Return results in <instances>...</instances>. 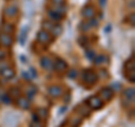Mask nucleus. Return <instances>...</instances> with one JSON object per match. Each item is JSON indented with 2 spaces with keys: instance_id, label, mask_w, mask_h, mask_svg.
Listing matches in <instances>:
<instances>
[{
  "instance_id": "obj_8",
  "label": "nucleus",
  "mask_w": 135,
  "mask_h": 127,
  "mask_svg": "<svg viewBox=\"0 0 135 127\" xmlns=\"http://www.w3.org/2000/svg\"><path fill=\"white\" fill-rule=\"evenodd\" d=\"M134 99H135V90L134 88H128L126 89V90H124L123 92V100L127 101L128 104L131 102H134Z\"/></svg>"
},
{
  "instance_id": "obj_32",
  "label": "nucleus",
  "mask_w": 135,
  "mask_h": 127,
  "mask_svg": "<svg viewBox=\"0 0 135 127\" xmlns=\"http://www.w3.org/2000/svg\"><path fill=\"white\" fill-rule=\"evenodd\" d=\"M29 127H44V125H43V123H42V120H36V121L32 120Z\"/></svg>"
},
{
  "instance_id": "obj_16",
  "label": "nucleus",
  "mask_w": 135,
  "mask_h": 127,
  "mask_svg": "<svg viewBox=\"0 0 135 127\" xmlns=\"http://www.w3.org/2000/svg\"><path fill=\"white\" fill-rule=\"evenodd\" d=\"M0 74H1L5 79L9 80V79H12V78L15 77V71H14V69H11L10 66H7L1 72H0Z\"/></svg>"
},
{
  "instance_id": "obj_31",
  "label": "nucleus",
  "mask_w": 135,
  "mask_h": 127,
  "mask_svg": "<svg viewBox=\"0 0 135 127\" xmlns=\"http://www.w3.org/2000/svg\"><path fill=\"white\" fill-rule=\"evenodd\" d=\"M68 77H69L70 79H75L78 77V71L77 70H70L69 72H68Z\"/></svg>"
},
{
  "instance_id": "obj_9",
  "label": "nucleus",
  "mask_w": 135,
  "mask_h": 127,
  "mask_svg": "<svg viewBox=\"0 0 135 127\" xmlns=\"http://www.w3.org/2000/svg\"><path fill=\"white\" fill-rule=\"evenodd\" d=\"M40 63H41V66L43 67V69H45V70H47V71L54 70V63H53L52 60H51L50 57H47V56L41 57Z\"/></svg>"
},
{
  "instance_id": "obj_33",
  "label": "nucleus",
  "mask_w": 135,
  "mask_h": 127,
  "mask_svg": "<svg viewBox=\"0 0 135 127\" xmlns=\"http://www.w3.org/2000/svg\"><path fill=\"white\" fill-rule=\"evenodd\" d=\"M128 22H129V24H131V26H132V27H134L135 26V15H134V12H132V14H131L129 16H128Z\"/></svg>"
},
{
  "instance_id": "obj_12",
  "label": "nucleus",
  "mask_w": 135,
  "mask_h": 127,
  "mask_svg": "<svg viewBox=\"0 0 135 127\" xmlns=\"http://www.w3.org/2000/svg\"><path fill=\"white\" fill-rule=\"evenodd\" d=\"M47 17H49V20H51V22H53V23H59V22H61V20L63 19V16H61L60 14H57V12H55L54 10H52L50 8V9L47 10Z\"/></svg>"
},
{
  "instance_id": "obj_14",
  "label": "nucleus",
  "mask_w": 135,
  "mask_h": 127,
  "mask_svg": "<svg viewBox=\"0 0 135 127\" xmlns=\"http://www.w3.org/2000/svg\"><path fill=\"white\" fill-rule=\"evenodd\" d=\"M15 32V25H12L10 23H2L0 25V33H5V34H11Z\"/></svg>"
},
{
  "instance_id": "obj_17",
  "label": "nucleus",
  "mask_w": 135,
  "mask_h": 127,
  "mask_svg": "<svg viewBox=\"0 0 135 127\" xmlns=\"http://www.w3.org/2000/svg\"><path fill=\"white\" fill-rule=\"evenodd\" d=\"M62 32H63L62 26H61V25H59V23H55V25L53 26V28L51 29L50 34H51V36H52V37H54V38H56V37H59V36L61 35Z\"/></svg>"
},
{
  "instance_id": "obj_3",
  "label": "nucleus",
  "mask_w": 135,
  "mask_h": 127,
  "mask_svg": "<svg viewBox=\"0 0 135 127\" xmlns=\"http://www.w3.org/2000/svg\"><path fill=\"white\" fill-rule=\"evenodd\" d=\"M36 40L40 44H44V45H49L52 43V36H51V34L49 32L44 31V29H41V31L37 33Z\"/></svg>"
},
{
  "instance_id": "obj_22",
  "label": "nucleus",
  "mask_w": 135,
  "mask_h": 127,
  "mask_svg": "<svg viewBox=\"0 0 135 127\" xmlns=\"http://www.w3.org/2000/svg\"><path fill=\"white\" fill-rule=\"evenodd\" d=\"M91 28V26H90V24H89V20H83V22H81L79 24V31H81V32H88L89 29Z\"/></svg>"
},
{
  "instance_id": "obj_24",
  "label": "nucleus",
  "mask_w": 135,
  "mask_h": 127,
  "mask_svg": "<svg viewBox=\"0 0 135 127\" xmlns=\"http://www.w3.org/2000/svg\"><path fill=\"white\" fill-rule=\"evenodd\" d=\"M78 42H79V44L81 45L82 47H87V46L89 45V41H88V37H87V36H84V35L80 36V37H79V40H78Z\"/></svg>"
},
{
  "instance_id": "obj_20",
  "label": "nucleus",
  "mask_w": 135,
  "mask_h": 127,
  "mask_svg": "<svg viewBox=\"0 0 135 127\" xmlns=\"http://www.w3.org/2000/svg\"><path fill=\"white\" fill-rule=\"evenodd\" d=\"M36 92H37V90H36V88L34 87V86H31L28 89H27V91H26V96H27V99L31 101V100H33L34 99V97H35V95H36Z\"/></svg>"
},
{
  "instance_id": "obj_29",
  "label": "nucleus",
  "mask_w": 135,
  "mask_h": 127,
  "mask_svg": "<svg viewBox=\"0 0 135 127\" xmlns=\"http://www.w3.org/2000/svg\"><path fill=\"white\" fill-rule=\"evenodd\" d=\"M89 24H90V26L91 27H98V25H99V20L96 18V16L95 17H92V18L89 19Z\"/></svg>"
},
{
  "instance_id": "obj_21",
  "label": "nucleus",
  "mask_w": 135,
  "mask_h": 127,
  "mask_svg": "<svg viewBox=\"0 0 135 127\" xmlns=\"http://www.w3.org/2000/svg\"><path fill=\"white\" fill-rule=\"evenodd\" d=\"M8 95L10 96L11 99H17L18 97H20V90L16 87H12V88L9 89V94Z\"/></svg>"
},
{
  "instance_id": "obj_10",
  "label": "nucleus",
  "mask_w": 135,
  "mask_h": 127,
  "mask_svg": "<svg viewBox=\"0 0 135 127\" xmlns=\"http://www.w3.org/2000/svg\"><path fill=\"white\" fill-rule=\"evenodd\" d=\"M16 105L18 108L24 109V110H27V109L31 108V101L27 98H24V97H18L16 100Z\"/></svg>"
},
{
  "instance_id": "obj_11",
  "label": "nucleus",
  "mask_w": 135,
  "mask_h": 127,
  "mask_svg": "<svg viewBox=\"0 0 135 127\" xmlns=\"http://www.w3.org/2000/svg\"><path fill=\"white\" fill-rule=\"evenodd\" d=\"M18 7L16 5H10V6H7L5 9H3V15L7 16V17H15L18 15Z\"/></svg>"
},
{
  "instance_id": "obj_25",
  "label": "nucleus",
  "mask_w": 135,
  "mask_h": 127,
  "mask_svg": "<svg viewBox=\"0 0 135 127\" xmlns=\"http://www.w3.org/2000/svg\"><path fill=\"white\" fill-rule=\"evenodd\" d=\"M27 33H28V28L25 27L23 31H22V34H20V44L24 45L25 44V41H26V37H27Z\"/></svg>"
},
{
  "instance_id": "obj_5",
  "label": "nucleus",
  "mask_w": 135,
  "mask_h": 127,
  "mask_svg": "<svg viewBox=\"0 0 135 127\" xmlns=\"http://www.w3.org/2000/svg\"><path fill=\"white\" fill-rule=\"evenodd\" d=\"M114 97V91L110 88H103L99 91V98L105 101H110Z\"/></svg>"
},
{
  "instance_id": "obj_35",
  "label": "nucleus",
  "mask_w": 135,
  "mask_h": 127,
  "mask_svg": "<svg viewBox=\"0 0 135 127\" xmlns=\"http://www.w3.org/2000/svg\"><path fill=\"white\" fill-rule=\"evenodd\" d=\"M53 5H62V3L65 2V0H51Z\"/></svg>"
},
{
  "instance_id": "obj_23",
  "label": "nucleus",
  "mask_w": 135,
  "mask_h": 127,
  "mask_svg": "<svg viewBox=\"0 0 135 127\" xmlns=\"http://www.w3.org/2000/svg\"><path fill=\"white\" fill-rule=\"evenodd\" d=\"M55 25V23H53V22H51V20H44L43 24H42V27H43L44 31L46 32H51V29L53 28V26Z\"/></svg>"
},
{
  "instance_id": "obj_26",
  "label": "nucleus",
  "mask_w": 135,
  "mask_h": 127,
  "mask_svg": "<svg viewBox=\"0 0 135 127\" xmlns=\"http://www.w3.org/2000/svg\"><path fill=\"white\" fill-rule=\"evenodd\" d=\"M135 67V63H134V58H132L131 61H127L125 63V70L129 71V70H134Z\"/></svg>"
},
{
  "instance_id": "obj_13",
  "label": "nucleus",
  "mask_w": 135,
  "mask_h": 127,
  "mask_svg": "<svg viewBox=\"0 0 135 127\" xmlns=\"http://www.w3.org/2000/svg\"><path fill=\"white\" fill-rule=\"evenodd\" d=\"M54 70H56L59 72H64L68 70V63L62 60V58H56L55 63H54Z\"/></svg>"
},
{
  "instance_id": "obj_6",
  "label": "nucleus",
  "mask_w": 135,
  "mask_h": 127,
  "mask_svg": "<svg viewBox=\"0 0 135 127\" xmlns=\"http://www.w3.org/2000/svg\"><path fill=\"white\" fill-rule=\"evenodd\" d=\"M47 92L53 98H59V97H61L63 95V88L61 86H57V84H53V86L49 87Z\"/></svg>"
},
{
  "instance_id": "obj_30",
  "label": "nucleus",
  "mask_w": 135,
  "mask_h": 127,
  "mask_svg": "<svg viewBox=\"0 0 135 127\" xmlns=\"http://www.w3.org/2000/svg\"><path fill=\"white\" fill-rule=\"evenodd\" d=\"M127 72H129V75H127L128 81L132 82V83H134V82H135V71H134V70H129V71H127Z\"/></svg>"
},
{
  "instance_id": "obj_2",
  "label": "nucleus",
  "mask_w": 135,
  "mask_h": 127,
  "mask_svg": "<svg viewBox=\"0 0 135 127\" xmlns=\"http://www.w3.org/2000/svg\"><path fill=\"white\" fill-rule=\"evenodd\" d=\"M86 105L89 107L90 109L94 110H98V109L103 108L104 106V101L99 98V96H91L86 100Z\"/></svg>"
},
{
  "instance_id": "obj_37",
  "label": "nucleus",
  "mask_w": 135,
  "mask_h": 127,
  "mask_svg": "<svg viewBox=\"0 0 135 127\" xmlns=\"http://www.w3.org/2000/svg\"><path fill=\"white\" fill-rule=\"evenodd\" d=\"M22 75H23V77L25 78V79H26V80H31L32 78L31 77H29V75H28V73H27V72H23V73H22Z\"/></svg>"
},
{
  "instance_id": "obj_15",
  "label": "nucleus",
  "mask_w": 135,
  "mask_h": 127,
  "mask_svg": "<svg viewBox=\"0 0 135 127\" xmlns=\"http://www.w3.org/2000/svg\"><path fill=\"white\" fill-rule=\"evenodd\" d=\"M51 9L54 10L55 12H57V14H60L63 17H64L65 14L68 12V7L64 5V3H62V5H53Z\"/></svg>"
},
{
  "instance_id": "obj_28",
  "label": "nucleus",
  "mask_w": 135,
  "mask_h": 127,
  "mask_svg": "<svg viewBox=\"0 0 135 127\" xmlns=\"http://www.w3.org/2000/svg\"><path fill=\"white\" fill-rule=\"evenodd\" d=\"M86 56L89 58V60H94L95 56H96V53L94 50H87L86 51Z\"/></svg>"
},
{
  "instance_id": "obj_34",
  "label": "nucleus",
  "mask_w": 135,
  "mask_h": 127,
  "mask_svg": "<svg viewBox=\"0 0 135 127\" xmlns=\"http://www.w3.org/2000/svg\"><path fill=\"white\" fill-rule=\"evenodd\" d=\"M7 56V52L3 48H0V61L1 60H5Z\"/></svg>"
},
{
  "instance_id": "obj_1",
  "label": "nucleus",
  "mask_w": 135,
  "mask_h": 127,
  "mask_svg": "<svg viewBox=\"0 0 135 127\" xmlns=\"http://www.w3.org/2000/svg\"><path fill=\"white\" fill-rule=\"evenodd\" d=\"M82 80L89 86H94L98 81V74L94 70L88 69L82 73Z\"/></svg>"
},
{
  "instance_id": "obj_7",
  "label": "nucleus",
  "mask_w": 135,
  "mask_h": 127,
  "mask_svg": "<svg viewBox=\"0 0 135 127\" xmlns=\"http://www.w3.org/2000/svg\"><path fill=\"white\" fill-rule=\"evenodd\" d=\"M81 15L83 18H86L89 20L90 18L96 16V10H95V7L91 6V5H88V6H84L81 10Z\"/></svg>"
},
{
  "instance_id": "obj_36",
  "label": "nucleus",
  "mask_w": 135,
  "mask_h": 127,
  "mask_svg": "<svg viewBox=\"0 0 135 127\" xmlns=\"http://www.w3.org/2000/svg\"><path fill=\"white\" fill-rule=\"evenodd\" d=\"M7 66H9V64L8 63H6V62H0V72H1L5 67H7Z\"/></svg>"
},
{
  "instance_id": "obj_4",
  "label": "nucleus",
  "mask_w": 135,
  "mask_h": 127,
  "mask_svg": "<svg viewBox=\"0 0 135 127\" xmlns=\"http://www.w3.org/2000/svg\"><path fill=\"white\" fill-rule=\"evenodd\" d=\"M14 44V38L10 34H5V33H0V45L2 47L9 48Z\"/></svg>"
},
{
  "instance_id": "obj_18",
  "label": "nucleus",
  "mask_w": 135,
  "mask_h": 127,
  "mask_svg": "<svg viewBox=\"0 0 135 127\" xmlns=\"http://www.w3.org/2000/svg\"><path fill=\"white\" fill-rule=\"evenodd\" d=\"M37 114V116L40 117V119L42 120H46L47 119V117H49V110L46 108H38L37 110L35 111Z\"/></svg>"
},
{
  "instance_id": "obj_19",
  "label": "nucleus",
  "mask_w": 135,
  "mask_h": 127,
  "mask_svg": "<svg viewBox=\"0 0 135 127\" xmlns=\"http://www.w3.org/2000/svg\"><path fill=\"white\" fill-rule=\"evenodd\" d=\"M108 61V58L106 55H104V54H100V55H96L95 58H94V62H95V64L97 65H100V64H104L105 62H107Z\"/></svg>"
},
{
  "instance_id": "obj_38",
  "label": "nucleus",
  "mask_w": 135,
  "mask_h": 127,
  "mask_svg": "<svg viewBox=\"0 0 135 127\" xmlns=\"http://www.w3.org/2000/svg\"><path fill=\"white\" fill-rule=\"evenodd\" d=\"M106 2H107V0H99V3H100L101 7H104L105 5H106Z\"/></svg>"
},
{
  "instance_id": "obj_27",
  "label": "nucleus",
  "mask_w": 135,
  "mask_h": 127,
  "mask_svg": "<svg viewBox=\"0 0 135 127\" xmlns=\"http://www.w3.org/2000/svg\"><path fill=\"white\" fill-rule=\"evenodd\" d=\"M1 101L5 105H9L11 104V98H10V96L8 95V94H5V95H2L1 96Z\"/></svg>"
}]
</instances>
